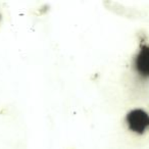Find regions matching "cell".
<instances>
[{"label":"cell","mask_w":149,"mask_h":149,"mask_svg":"<svg viewBox=\"0 0 149 149\" xmlns=\"http://www.w3.org/2000/svg\"><path fill=\"white\" fill-rule=\"evenodd\" d=\"M131 68L135 77L142 83L149 82V41L141 39L132 57Z\"/></svg>","instance_id":"cell-1"},{"label":"cell","mask_w":149,"mask_h":149,"mask_svg":"<svg viewBox=\"0 0 149 149\" xmlns=\"http://www.w3.org/2000/svg\"><path fill=\"white\" fill-rule=\"evenodd\" d=\"M127 130L136 136L149 133V111L142 107H134L127 111L124 118Z\"/></svg>","instance_id":"cell-2"}]
</instances>
